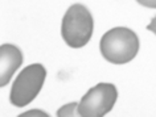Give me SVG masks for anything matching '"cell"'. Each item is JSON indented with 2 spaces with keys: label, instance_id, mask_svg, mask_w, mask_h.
I'll use <instances>...</instances> for the list:
<instances>
[{
  "label": "cell",
  "instance_id": "obj_6",
  "mask_svg": "<svg viewBox=\"0 0 156 117\" xmlns=\"http://www.w3.org/2000/svg\"><path fill=\"white\" fill-rule=\"evenodd\" d=\"M78 107H80V103L65 104L57 111V116L58 117H77V116H81Z\"/></svg>",
  "mask_w": 156,
  "mask_h": 117
},
{
  "label": "cell",
  "instance_id": "obj_7",
  "mask_svg": "<svg viewBox=\"0 0 156 117\" xmlns=\"http://www.w3.org/2000/svg\"><path fill=\"white\" fill-rule=\"evenodd\" d=\"M49 115L44 111H40V109H32V111H28L25 113L20 115V117H48Z\"/></svg>",
  "mask_w": 156,
  "mask_h": 117
},
{
  "label": "cell",
  "instance_id": "obj_4",
  "mask_svg": "<svg viewBox=\"0 0 156 117\" xmlns=\"http://www.w3.org/2000/svg\"><path fill=\"white\" fill-rule=\"evenodd\" d=\"M118 99V89L111 83H98L90 88L80 101L82 117H102L112 109Z\"/></svg>",
  "mask_w": 156,
  "mask_h": 117
},
{
  "label": "cell",
  "instance_id": "obj_5",
  "mask_svg": "<svg viewBox=\"0 0 156 117\" xmlns=\"http://www.w3.org/2000/svg\"><path fill=\"white\" fill-rule=\"evenodd\" d=\"M23 53L15 45L4 44L0 46V87L9 83L15 71L23 63Z\"/></svg>",
  "mask_w": 156,
  "mask_h": 117
},
{
  "label": "cell",
  "instance_id": "obj_2",
  "mask_svg": "<svg viewBox=\"0 0 156 117\" xmlns=\"http://www.w3.org/2000/svg\"><path fill=\"white\" fill-rule=\"evenodd\" d=\"M93 26L94 21L90 11L82 4H73L62 18V38L73 49L83 48L91 38Z\"/></svg>",
  "mask_w": 156,
  "mask_h": 117
},
{
  "label": "cell",
  "instance_id": "obj_1",
  "mask_svg": "<svg viewBox=\"0 0 156 117\" xmlns=\"http://www.w3.org/2000/svg\"><path fill=\"white\" fill-rule=\"evenodd\" d=\"M99 48L103 58L110 63L124 65L136 57L140 42L134 30L126 26H116L103 34Z\"/></svg>",
  "mask_w": 156,
  "mask_h": 117
},
{
  "label": "cell",
  "instance_id": "obj_3",
  "mask_svg": "<svg viewBox=\"0 0 156 117\" xmlns=\"http://www.w3.org/2000/svg\"><path fill=\"white\" fill-rule=\"evenodd\" d=\"M46 78V70L40 63L29 65L16 76L11 89V103L15 107L28 105L38 95Z\"/></svg>",
  "mask_w": 156,
  "mask_h": 117
},
{
  "label": "cell",
  "instance_id": "obj_9",
  "mask_svg": "<svg viewBox=\"0 0 156 117\" xmlns=\"http://www.w3.org/2000/svg\"><path fill=\"white\" fill-rule=\"evenodd\" d=\"M147 29L150 30V32H152V33L156 34V16L151 20V22H150V24H148V26H147Z\"/></svg>",
  "mask_w": 156,
  "mask_h": 117
},
{
  "label": "cell",
  "instance_id": "obj_8",
  "mask_svg": "<svg viewBox=\"0 0 156 117\" xmlns=\"http://www.w3.org/2000/svg\"><path fill=\"white\" fill-rule=\"evenodd\" d=\"M136 2L147 8H156V0H136Z\"/></svg>",
  "mask_w": 156,
  "mask_h": 117
}]
</instances>
